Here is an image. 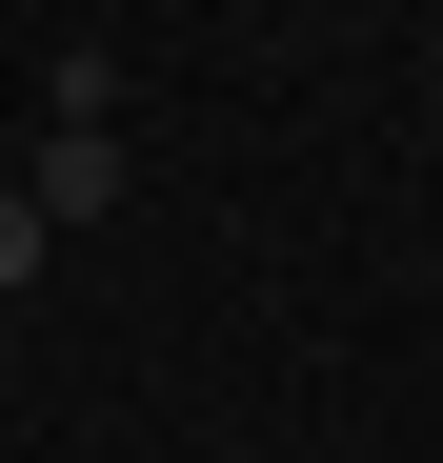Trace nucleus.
Wrapping results in <instances>:
<instances>
[{
  "mask_svg": "<svg viewBox=\"0 0 443 463\" xmlns=\"http://www.w3.org/2000/svg\"><path fill=\"white\" fill-rule=\"evenodd\" d=\"M41 101H61V121H41V162H21V202H41V222H101V202H121V81H101V41L61 61Z\"/></svg>",
  "mask_w": 443,
  "mask_h": 463,
  "instance_id": "obj_1",
  "label": "nucleus"
},
{
  "mask_svg": "<svg viewBox=\"0 0 443 463\" xmlns=\"http://www.w3.org/2000/svg\"><path fill=\"white\" fill-rule=\"evenodd\" d=\"M41 242H61V222H41L21 182H0V302H21V282H41Z\"/></svg>",
  "mask_w": 443,
  "mask_h": 463,
  "instance_id": "obj_2",
  "label": "nucleus"
}]
</instances>
